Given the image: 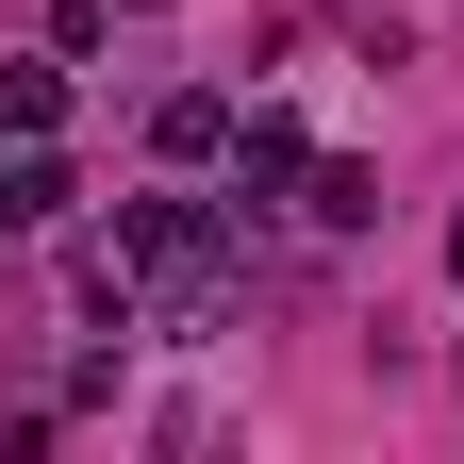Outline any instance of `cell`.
Wrapping results in <instances>:
<instances>
[{
  "instance_id": "2",
  "label": "cell",
  "mask_w": 464,
  "mask_h": 464,
  "mask_svg": "<svg viewBox=\"0 0 464 464\" xmlns=\"http://www.w3.org/2000/svg\"><path fill=\"white\" fill-rule=\"evenodd\" d=\"M83 216V183L50 166V133H17V166H0V232H67Z\"/></svg>"
},
{
  "instance_id": "5",
  "label": "cell",
  "mask_w": 464,
  "mask_h": 464,
  "mask_svg": "<svg viewBox=\"0 0 464 464\" xmlns=\"http://www.w3.org/2000/svg\"><path fill=\"white\" fill-rule=\"evenodd\" d=\"M0 133H67V67H0Z\"/></svg>"
},
{
  "instance_id": "7",
  "label": "cell",
  "mask_w": 464,
  "mask_h": 464,
  "mask_svg": "<svg viewBox=\"0 0 464 464\" xmlns=\"http://www.w3.org/2000/svg\"><path fill=\"white\" fill-rule=\"evenodd\" d=\"M448 282H464V216H448Z\"/></svg>"
},
{
  "instance_id": "6",
  "label": "cell",
  "mask_w": 464,
  "mask_h": 464,
  "mask_svg": "<svg viewBox=\"0 0 464 464\" xmlns=\"http://www.w3.org/2000/svg\"><path fill=\"white\" fill-rule=\"evenodd\" d=\"M382 216V166H315V232H365Z\"/></svg>"
},
{
  "instance_id": "1",
  "label": "cell",
  "mask_w": 464,
  "mask_h": 464,
  "mask_svg": "<svg viewBox=\"0 0 464 464\" xmlns=\"http://www.w3.org/2000/svg\"><path fill=\"white\" fill-rule=\"evenodd\" d=\"M116 266L166 282V315H216V216L199 199H116Z\"/></svg>"
},
{
  "instance_id": "4",
  "label": "cell",
  "mask_w": 464,
  "mask_h": 464,
  "mask_svg": "<svg viewBox=\"0 0 464 464\" xmlns=\"http://www.w3.org/2000/svg\"><path fill=\"white\" fill-rule=\"evenodd\" d=\"M150 150H166V166H216V150H232V100H216V83H183V100L150 116Z\"/></svg>"
},
{
  "instance_id": "3",
  "label": "cell",
  "mask_w": 464,
  "mask_h": 464,
  "mask_svg": "<svg viewBox=\"0 0 464 464\" xmlns=\"http://www.w3.org/2000/svg\"><path fill=\"white\" fill-rule=\"evenodd\" d=\"M232 166H249V183H315V150H299V116H282V100L232 116Z\"/></svg>"
}]
</instances>
